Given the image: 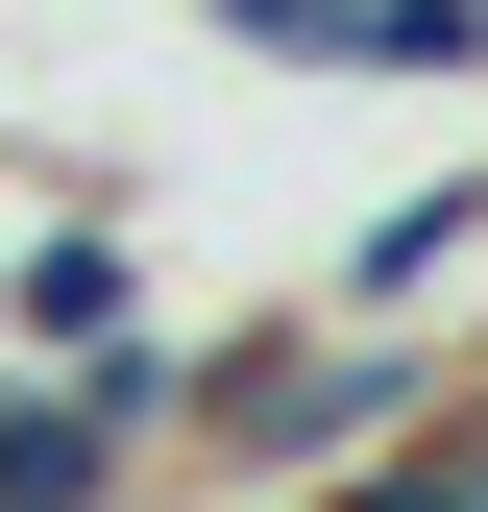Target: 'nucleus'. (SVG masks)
Instances as JSON below:
<instances>
[{
	"instance_id": "obj_1",
	"label": "nucleus",
	"mask_w": 488,
	"mask_h": 512,
	"mask_svg": "<svg viewBox=\"0 0 488 512\" xmlns=\"http://www.w3.org/2000/svg\"><path fill=\"white\" fill-rule=\"evenodd\" d=\"M464 366L415 342V317H366V293H318V317H244V342H196V415H171V464H220V488H342L366 439H415Z\"/></svg>"
},
{
	"instance_id": "obj_2",
	"label": "nucleus",
	"mask_w": 488,
	"mask_h": 512,
	"mask_svg": "<svg viewBox=\"0 0 488 512\" xmlns=\"http://www.w3.org/2000/svg\"><path fill=\"white\" fill-rule=\"evenodd\" d=\"M464 269H488V171H440V196H391V220L342 244V293H366V317H440Z\"/></svg>"
},
{
	"instance_id": "obj_3",
	"label": "nucleus",
	"mask_w": 488,
	"mask_h": 512,
	"mask_svg": "<svg viewBox=\"0 0 488 512\" xmlns=\"http://www.w3.org/2000/svg\"><path fill=\"white\" fill-rule=\"evenodd\" d=\"M147 317V269H122V220H49L25 269H0V342H122Z\"/></svg>"
},
{
	"instance_id": "obj_4",
	"label": "nucleus",
	"mask_w": 488,
	"mask_h": 512,
	"mask_svg": "<svg viewBox=\"0 0 488 512\" xmlns=\"http://www.w3.org/2000/svg\"><path fill=\"white\" fill-rule=\"evenodd\" d=\"M342 74H415V98H488V0H342Z\"/></svg>"
},
{
	"instance_id": "obj_5",
	"label": "nucleus",
	"mask_w": 488,
	"mask_h": 512,
	"mask_svg": "<svg viewBox=\"0 0 488 512\" xmlns=\"http://www.w3.org/2000/svg\"><path fill=\"white\" fill-rule=\"evenodd\" d=\"M318 512H342V488H318Z\"/></svg>"
}]
</instances>
